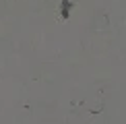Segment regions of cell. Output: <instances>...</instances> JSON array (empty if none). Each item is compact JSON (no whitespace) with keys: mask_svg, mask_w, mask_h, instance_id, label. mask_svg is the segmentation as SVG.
<instances>
[{"mask_svg":"<svg viewBox=\"0 0 126 124\" xmlns=\"http://www.w3.org/2000/svg\"><path fill=\"white\" fill-rule=\"evenodd\" d=\"M68 8H70V2H62V17H68Z\"/></svg>","mask_w":126,"mask_h":124,"instance_id":"obj_1","label":"cell"}]
</instances>
